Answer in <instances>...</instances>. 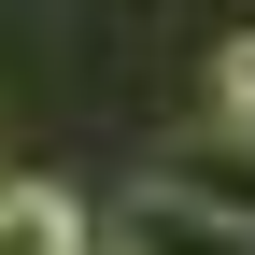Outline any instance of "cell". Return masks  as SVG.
Returning <instances> with one entry per match:
<instances>
[{
	"label": "cell",
	"mask_w": 255,
	"mask_h": 255,
	"mask_svg": "<svg viewBox=\"0 0 255 255\" xmlns=\"http://www.w3.org/2000/svg\"><path fill=\"white\" fill-rule=\"evenodd\" d=\"M100 255H255V227H227V213H199L184 184H142V199L114 213Z\"/></svg>",
	"instance_id": "1"
},
{
	"label": "cell",
	"mask_w": 255,
	"mask_h": 255,
	"mask_svg": "<svg viewBox=\"0 0 255 255\" xmlns=\"http://www.w3.org/2000/svg\"><path fill=\"white\" fill-rule=\"evenodd\" d=\"M213 128H227V142H255V28L213 57Z\"/></svg>",
	"instance_id": "3"
},
{
	"label": "cell",
	"mask_w": 255,
	"mask_h": 255,
	"mask_svg": "<svg viewBox=\"0 0 255 255\" xmlns=\"http://www.w3.org/2000/svg\"><path fill=\"white\" fill-rule=\"evenodd\" d=\"M0 255H85L71 184H0Z\"/></svg>",
	"instance_id": "2"
}]
</instances>
